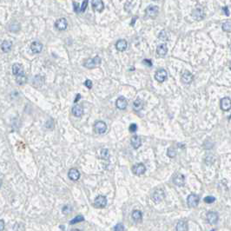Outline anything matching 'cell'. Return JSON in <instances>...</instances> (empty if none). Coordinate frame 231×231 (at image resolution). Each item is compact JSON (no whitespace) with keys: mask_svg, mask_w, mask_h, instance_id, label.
I'll use <instances>...</instances> for the list:
<instances>
[{"mask_svg":"<svg viewBox=\"0 0 231 231\" xmlns=\"http://www.w3.org/2000/svg\"><path fill=\"white\" fill-rule=\"evenodd\" d=\"M116 106L121 111L125 110L128 106V102L124 96H119L116 101Z\"/></svg>","mask_w":231,"mask_h":231,"instance_id":"ba28073f","label":"cell"},{"mask_svg":"<svg viewBox=\"0 0 231 231\" xmlns=\"http://www.w3.org/2000/svg\"><path fill=\"white\" fill-rule=\"evenodd\" d=\"M80 98H81V95H80V94H78V95H77V97H76L75 100H74V103L76 104L77 102H78V100H79Z\"/></svg>","mask_w":231,"mask_h":231,"instance_id":"7bdbcfd3","label":"cell"},{"mask_svg":"<svg viewBox=\"0 0 231 231\" xmlns=\"http://www.w3.org/2000/svg\"><path fill=\"white\" fill-rule=\"evenodd\" d=\"M91 5L94 9V11H96L97 12H102L104 11V5L102 0H92Z\"/></svg>","mask_w":231,"mask_h":231,"instance_id":"8fae6325","label":"cell"},{"mask_svg":"<svg viewBox=\"0 0 231 231\" xmlns=\"http://www.w3.org/2000/svg\"><path fill=\"white\" fill-rule=\"evenodd\" d=\"M137 125L135 124V123H131L130 125H129V131L131 132V133H135V131L137 130Z\"/></svg>","mask_w":231,"mask_h":231,"instance_id":"8d00e7d4","label":"cell"},{"mask_svg":"<svg viewBox=\"0 0 231 231\" xmlns=\"http://www.w3.org/2000/svg\"><path fill=\"white\" fill-rule=\"evenodd\" d=\"M12 47V43L9 40H5L2 44H1V49L4 52H9Z\"/></svg>","mask_w":231,"mask_h":231,"instance_id":"cb8c5ba5","label":"cell"},{"mask_svg":"<svg viewBox=\"0 0 231 231\" xmlns=\"http://www.w3.org/2000/svg\"><path fill=\"white\" fill-rule=\"evenodd\" d=\"M0 222H1V230H3L4 229V226H5V222H4L3 219H1Z\"/></svg>","mask_w":231,"mask_h":231,"instance_id":"ee69618b","label":"cell"},{"mask_svg":"<svg viewBox=\"0 0 231 231\" xmlns=\"http://www.w3.org/2000/svg\"><path fill=\"white\" fill-rule=\"evenodd\" d=\"M158 11H159L158 7L155 6V5H150L148 8L145 10V12H146L147 16L150 17H155L157 16Z\"/></svg>","mask_w":231,"mask_h":231,"instance_id":"30bf717a","label":"cell"},{"mask_svg":"<svg viewBox=\"0 0 231 231\" xmlns=\"http://www.w3.org/2000/svg\"><path fill=\"white\" fill-rule=\"evenodd\" d=\"M223 11L224 12V14H225L226 16H229V11L228 6H224L223 8Z\"/></svg>","mask_w":231,"mask_h":231,"instance_id":"b9f144b4","label":"cell"},{"mask_svg":"<svg viewBox=\"0 0 231 231\" xmlns=\"http://www.w3.org/2000/svg\"><path fill=\"white\" fill-rule=\"evenodd\" d=\"M154 1H157V0H154Z\"/></svg>","mask_w":231,"mask_h":231,"instance_id":"bcb514c9","label":"cell"},{"mask_svg":"<svg viewBox=\"0 0 231 231\" xmlns=\"http://www.w3.org/2000/svg\"><path fill=\"white\" fill-rule=\"evenodd\" d=\"M131 216H132V219L135 221V223H141L142 220H143V213H142V211L137 210V209H135L132 212Z\"/></svg>","mask_w":231,"mask_h":231,"instance_id":"7402d4cb","label":"cell"},{"mask_svg":"<svg viewBox=\"0 0 231 231\" xmlns=\"http://www.w3.org/2000/svg\"><path fill=\"white\" fill-rule=\"evenodd\" d=\"M83 221H84V217L83 216V215H78V216H76L75 218H73L71 221L70 222L71 224H76V223H81V222H83Z\"/></svg>","mask_w":231,"mask_h":231,"instance_id":"f1b7e54d","label":"cell"},{"mask_svg":"<svg viewBox=\"0 0 231 231\" xmlns=\"http://www.w3.org/2000/svg\"><path fill=\"white\" fill-rule=\"evenodd\" d=\"M229 69L231 70V62H230V64H229Z\"/></svg>","mask_w":231,"mask_h":231,"instance_id":"f6af8a7d","label":"cell"},{"mask_svg":"<svg viewBox=\"0 0 231 231\" xmlns=\"http://www.w3.org/2000/svg\"><path fill=\"white\" fill-rule=\"evenodd\" d=\"M130 144H131V146H132L135 150H137V149L140 148L141 145H142V139H141V137L138 136V135H134V136H132V138H131Z\"/></svg>","mask_w":231,"mask_h":231,"instance_id":"e0dca14e","label":"cell"},{"mask_svg":"<svg viewBox=\"0 0 231 231\" xmlns=\"http://www.w3.org/2000/svg\"><path fill=\"white\" fill-rule=\"evenodd\" d=\"M26 81H27V78H26L24 73H22V74H20L18 76H16V82L18 84L23 85V84H24L26 83Z\"/></svg>","mask_w":231,"mask_h":231,"instance_id":"4316f807","label":"cell"},{"mask_svg":"<svg viewBox=\"0 0 231 231\" xmlns=\"http://www.w3.org/2000/svg\"><path fill=\"white\" fill-rule=\"evenodd\" d=\"M92 85H93V84H92V82H91L90 80H85V82H84V86H86L88 89H91V88H92Z\"/></svg>","mask_w":231,"mask_h":231,"instance_id":"f35d334b","label":"cell"},{"mask_svg":"<svg viewBox=\"0 0 231 231\" xmlns=\"http://www.w3.org/2000/svg\"><path fill=\"white\" fill-rule=\"evenodd\" d=\"M128 47V43L126 40L120 39L116 44V49L118 51H124Z\"/></svg>","mask_w":231,"mask_h":231,"instance_id":"ac0fdd59","label":"cell"},{"mask_svg":"<svg viewBox=\"0 0 231 231\" xmlns=\"http://www.w3.org/2000/svg\"><path fill=\"white\" fill-rule=\"evenodd\" d=\"M200 198L199 196L196 194H190L188 197H187V203L188 206L190 208L196 207L199 203Z\"/></svg>","mask_w":231,"mask_h":231,"instance_id":"7a4b0ae2","label":"cell"},{"mask_svg":"<svg viewBox=\"0 0 231 231\" xmlns=\"http://www.w3.org/2000/svg\"><path fill=\"white\" fill-rule=\"evenodd\" d=\"M68 176L72 181H78L80 178V172L77 169L73 168V169H70V171L68 173Z\"/></svg>","mask_w":231,"mask_h":231,"instance_id":"2e32d148","label":"cell"},{"mask_svg":"<svg viewBox=\"0 0 231 231\" xmlns=\"http://www.w3.org/2000/svg\"><path fill=\"white\" fill-rule=\"evenodd\" d=\"M167 77L168 73L166 70H164V69H160L158 71H157L156 74H155V79L159 83H163L167 79Z\"/></svg>","mask_w":231,"mask_h":231,"instance_id":"5b68a950","label":"cell"},{"mask_svg":"<svg viewBox=\"0 0 231 231\" xmlns=\"http://www.w3.org/2000/svg\"><path fill=\"white\" fill-rule=\"evenodd\" d=\"M215 201V198L214 197V196H206V197L204 198V202H205L206 203H208V204L213 203Z\"/></svg>","mask_w":231,"mask_h":231,"instance_id":"d6a6232c","label":"cell"},{"mask_svg":"<svg viewBox=\"0 0 231 231\" xmlns=\"http://www.w3.org/2000/svg\"><path fill=\"white\" fill-rule=\"evenodd\" d=\"M72 114L77 117H80L84 114V110L80 105H75L72 108Z\"/></svg>","mask_w":231,"mask_h":231,"instance_id":"d4e9b609","label":"cell"},{"mask_svg":"<svg viewBox=\"0 0 231 231\" xmlns=\"http://www.w3.org/2000/svg\"><path fill=\"white\" fill-rule=\"evenodd\" d=\"M207 220L208 223L212 225H214L215 223L218 222L219 220V216H218V214L215 213V212H208L207 214Z\"/></svg>","mask_w":231,"mask_h":231,"instance_id":"5bb4252c","label":"cell"},{"mask_svg":"<svg viewBox=\"0 0 231 231\" xmlns=\"http://www.w3.org/2000/svg\"><path fill=\"white\" fill-rule=\"evenodd\" d=\"M192 16H193V17H194L195 19H196V20H201V19H202V18L204 17V12H203L202 9L197 8L193 11Z\"/></svg>","mask_w":231,"mask_h":231,"instance_id":"ffe728a7","label":"cell"},{"mask_svg":"<svg viewBox=\"0 0 231 231\" xmlns=\"http://www.w3.org/2000/svg\"><path fill=\"white\" fill-rule=\"evenodd\" d=\"M107 205V198L104 196H98L94 201V206L97 208H104Z\"/></svg>","mask_w":231,"mask_h":231,"instance_id":"277c9868","label":"cell"},{"mask_svg":"<svg viewBox=\"0 0 231 231\" xmlns=\"http://www.w3.org/2000/svg\"><path fill=\"white\" fill-rule=\"evenodd\" d=\"M173 183H175L176 186H179V187H182L185 184V177L184 175H182V174H175L173 177Z\"/></svg>","mask_w":231,"mask_h":231,"instance_id":"7c38bea8","label":"cell"},{"mask_svg":"<svg viewBox=\"0 0 231 231\" xmlns=\"http://www.w3.org/2000/svg\"><path fill=\"white\" fill-rule=\"evenodd\" d=\"M101 156H102V158H104V159H109V158H110V156H111L109 150H108V149H104V150H102V151H101Z\"/></svg>","mask_w":231,"mask_h":231,"instance_id":"f546056e","label":"cell"},{"mask_svg":"<svg viewBox=\"0 0 231 231\" xmlns=\"http://www.w3.org/2000/svg\"><path fill=\"white\" fill-rule=\"evenodd\" d=\"M151 198L155 202L157 203L164 198V192L163 190H157L153 193Z\"/></svg>","mask_w":231,"mask_h":231,"instance_id":"4fadbf2b","label":"cell"},{"mask_svg":"<svg viewBox=\"0 0 231 231\" xmlns=\"http://www.w3.org/2000/svg\"><path fill=\"white\" fill-rule=\"evenodd\" d=\"M220 106H221V109L223 110V111H228L231 109V99L229 97L226 96V97H223L221 99V102H220Z\"/></svg>","mask_w":231,"mask_h":231,"instance_id":"8992f818","label":"cell"},{"mask_svg":"<svg viewBox=\"0 0 231 231\" xmlns=\"http://www.w3.org/2000/svg\"><path fill=\"white\" fill-rule=\"evenodd\" d=\"M168 52V47L166 44H160L159 46L157 48V53L160 56H164Z\"/></svg>","mask_w":231,"mask_h":231,"instance_id":"603a6c76","label":"cell"},{"mask_svg":"<svg viewBox=\"0 0 231 231\" xmlns=\"http://www.w3.org/2000/svg\"><path fill=\"white\" fill-rule=\"evenodd\" d=\"M113 229L115 231H123L125 229V228H124V226H123L122 223H118V224H117V225L114 227Z\"/></svg>","mask_w":231,"mask_h":231,"instance_id":"e575fe53","label":"cell"},{"mask_svg":"<svg viewBox=\"0 0 231 231\" xmlns=\"http://www.w3.org/2000/svg\"><path fill=\"white\" fill-rule=\"evenodd\" d=\"M159 38H160V39H162V40H167L168 36H167V33H166V32L163 31V32H161L159 35Z\"/></svg>","mask_w":231,"mask_h":231,"instance_id":"74e56055","label":"cell"},{"mask_svg":"<svg viewBox=\"0 0 231 231\" xmlns=\"http://www.w3.org/2000/svg\"><path fill=\"white\" fill-rule=\"evenodd\" d=\"M132 171L133 173L136 175H144L146 171V167L144 165V163H138V164H135L132 168Z\"/></svg>","mask_w":231,"mask_h":231,"instance_id":"52a82bcc","label":"cell"},{"mask_svg":"<svg viewBox=\"0 0 231 231\" xmlns=\"http://www.w3.org/2000/svg\"><path fill=\"white\" fill-rule=\"evenodd\" d=\"M143 106H144V102L140 98H136L133 103V108L136 111H141L143 109Z\"/></svg>","mask_w":231,"mask_h":231,"instance_id":"484cf974","label":"cell"},{"mask_svg":"<svg viewBox=\"0 0 231 231\" xmlns=\"http://www.w3.org/2000/svg\"><path fill=\"white\" fill-rule=\"evenodd\" d=\"M31 50L33 53H36V54L40 53L43 50V44L38 41H35L31 44Z\"/></svg>","mask_w":231,"mask_h":231,"instance_id":"9a60e30c","label":"cell"},{"mask_svg":"<svg viewBox=\"0 0 231 231\" xmlns=\"http://www.w3.org/2000/svg\"><path fill=\"white\" fill-rule=\"evenodd\" d=\"M72 211V207L71 205H65L64 208H63V212L64 214H70Z\"/></svg>","mask_w":231,"mask_h":231,"instance_id":"836d02e7","label":"cell"},{"mask_svg":"<svg viewBox=\"0 0 231 231\" xmlns=\"http://www.w3.org/2000/svg\"><path fill=\"white\" fill-rule=\"evenodd\" d=\"M73 5H74V11L77 12V13H79L80 12V8L78 7V3H73Z\"/></svg>","mask_w":231,"mask_h":231,"instance_id":"ab89813d","label":"cell"},{"mask_svg":"<svg viewBox=\"0 0 231 231\" xmlns=\"http://www.w3.org/2000/svg\"><path fill=\"white\" fill-rule=\"evenodd\" d=\"M94 129H95L96 133L102 135V134L105 133L107 130V124L103 121H97L94 125Z\"/></svg>","mask_w":231,"mask_h":231,"instance_id":"3957f363","label":"cell"},{"mask_svg":"<svg viewBox=\"0 0 231 231\" xmlns=\"http://www.w3.org/2000/svg\"><path fill=\"white\" fill-rule=\"evenodd\" d=\"M167 155L169 157L173 158V157H175V156H176V151H175V149H173V148H169L167 151Z\"/></svg>","mask_w":231,"mask_h":231,"instance_id":"1f68e13d","label":"cell"},{"mask_svg":"<svg viewBox=\"0 0 231 231\" xmlns=\"http://www.w3.org/2000/svg\"><path fill=\"white\" fill-rule=\"evenodd\" d=\"M176 230L177 231H186L188 230L187 223L184 221H179L176 225Z\"/></svg>","mask_w":231,"mask_h":231,"instance_id":"83f0119b","label":"cell"},{"mask_svg":"<svg viewBox=\"0 0 231 231\" xmlns=\"http://www.w3.org/2000/svg\"><path fill=\"white\" fill-rule=\"evenodd\" d=\"M223 31L226 32H231V22H225L222 26Z\"/></svg>","mask_w":231,"mask_h":231,"instance_id":"4dcf8cb0","label":"cell"},{"mask_svg":"<svg viewBox=\"0 0 231 231\" xmlns=\"http://www.w3.org/2000/svg\"><path fill=\"white\" fill-rule=\"evenodd\" d=\"M101 63H102L101 57L96 56L93 58H90V59L85 60L84 63V66L85 68H88V69H94V68H96V66H99Z\"/></svg>","mask_w":231,"mask_h":231,"instance_id":"6da1fadb","label":"cell"},{"mask_svg":"<svg viewBox=\"0 0 231 231\" xmlns=\"http://www.w3.org/2000/svg\"><path fill=\"white\" fill-rule=\"evenodd\" d=\"M12 73L14 76H18L24 72V68L22 66V64H14L12 65Z\"/></svg>","mask_w":231,"mask_h":231,"instance_id":"44dd1931","label":"cell"},{"mask_svg":"<svg viewBox=\"0 0 231 231\" xmlns=\"http://www.w3.org/2000/svg\"><path fill=\"white\" fill-rule=\"evenodd\" d=\"M87 6H88V0H84V2H83L82 5H81V7H80V12H84V11L86 10Z\"/></svg>","mask_w":231,"mask_h":231,"instance_id":"d590c367","label":"cell"},{"mask_svg":"<svg viewBox=\"0 0 231 231\" xmlns=\"http://www.w3.org/2000/svg\"><path fill=\"white\" fill-rule=\"evenodd\" d=\"M143 63L146 64L147 66H149V67H151L152 66V62L150 59H144V61H143Z\"/></svg>","mask_w":231,"mask_h":231,"instance_id":"60d3db41","label":"cell"},{"mask_svg":"<svg viewBox=\"0 0 231 231\" xmlns=\"http://www.w3.org/2000/svg\"><path fill=\"white\" fill-rule=\"evenodd\" d=\"M67 26H68V23H67V20L64 17L57 19L56 21V23H55V27L58 31H64V30H66Z\"/></svg>","mask_w":231,"mask_h":231,"instance_id":"9c48e42d","label":"cell"},{"mask_svg":"<svg viewBox=\"0 0 231 231\" xmlns=\"http://www.w3.org/2000/svg\"><path fill=\"white\" fill-rule=\"evenodd\" d=\"M194 79V76L190 71H184L182 75V81L184 84H190Z\"/></svg>","mask_w":231,"mask_h":231,"instance_id":"d6986e66","label":"cell"}]
</instances>
